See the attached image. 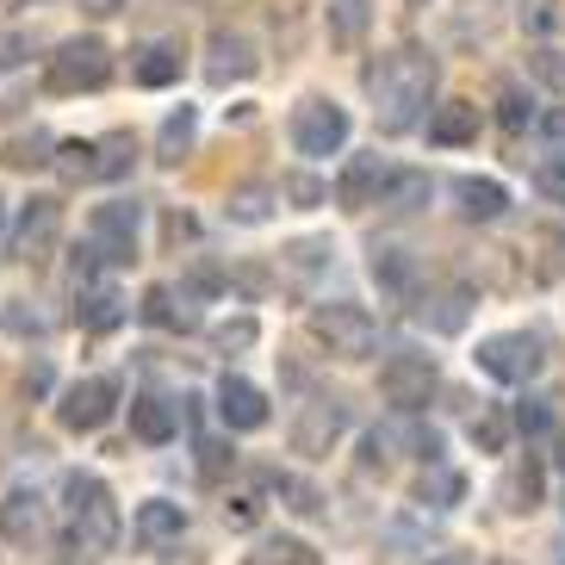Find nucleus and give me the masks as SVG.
Instances as JSON below:
<instances>
[{"label": "nucleus", "instance_id": "1", "mask_svg": "<svg viewBox=\"0 0 565 565\" xmlns=\"http://www.w3.org/2000/svg\"><path fill=\"white\" fill-rule=\"evenodd\" d=\"M435 56L429 51H416V44H398V51H385L366 63V94H373V118H380V131L385 137H404L423 125V113H429L435 100Z\"/></svg>", "mask_w": 565, "mask_h": 565}, {"label": "nucleus", "instance_id": "2", "mask_svg": "<svg viewBox=\"0 0 565 565\" xmlns=\"http://www.w3.org/2000/svg\"><path fill=\"white\" fill-rule=\"evenodd\" d=\"M118 547V503L106 479L63 472V553L68 559H100Z\"/></svg>", "mask_w": 565, "mask_h": 565}, {"label": "nucleus", "instance_id": "3", "mask_svg": "<svg viewBox=\"0 0 565 565\" xmlns=\"http://www.w3.org/2000/svg\"><path fill=\"white\" fill-rule=\"evenodd\" d=\"M113 82V44L106 38H63L44 56V94L75 100V94H100Z\"/></svg>", "mask_w": 565, "mask_h": 565}, {"label": "nucleus", "instance_id": "4", "mask_svg": "<svg viewBox=\"0 0 565 565\" xmlns=\"http://www.w3.org/2000/svg\"><path fill=\"white\" fill-rule=\"evenodd\" d=\"M137 231H143V205L106 200L87 217V249H94V262H100L106 274H113V267H131L137 262Z\"/></svg>", "mask_w": 565, "mask_h": 565}, {"label": "nucleus", "instance_id": "5", "mask_svg": "<svg viewBox=\"0 0 565 565\" xmlns=\"http://www.w3.org/2000/svg\"><path fill=\"white\" fill-rule=\"evenodd\" d=\"M311 335L335 354V361H366L373 342H380V323H373L361 305L330 299V305H311Z\"/></svg>", "mask_w": 565, "mask_h": 565}, {"label": "nucleus", "instance_id": "6", "mask_svg": "<svg viewBox=\"0 0 565 565\" xmlns=\"http://www.w3.org/2000/svg\"><path fill=\"white\" fill-rule=\"evenodd\" d=\"M118 398H125V385H118L113 373H87V380L56 392V423H63L68 435H94V429L113 423Z\"/></svg>", "mask_w": 565, "mask_h": 565}, {"label": "nucleus", "instance_id": "7", "mask_svg": "<svg viewBox=\"0 0 565 565\" xmlns=\"http://www.w3.org/2000/svg\"><path fill=\"white\" fill-rule=\"evenodd\" d=\"M349 106L323 100V94H311V100L292 106V150L311 156V162H323V156H342L349 150Z\"/></svg>", "mask_w": 565, "mask_h": 565}, {"label": "nucleus", "instance_id": "8", "mask_svg": "<svg viewBox=\"0 0 565 565\" xmlns=\"http://www.w3.org/2000/svg\"><path fill=\"white\" fill-rule=\"evenodd\" d=\"M541 366H547V354H541V335L529 330H498L479 342V373H491L498 385H529Z\"/></svg>", "mask_w": 565, "mask_h": 565}, {"label": "nucleus", "instance_id": "9", "mask_svg": "<svg viewBox=\"0 0 565 565\" xmlns=\"http://www.w3.org/2000/svg\"><path fill=\"white\" fill-rule=\"evenodd\" d=\"M435 354H416V349H398V354H385V366H380V392H385V404L398 416H416L423 404H429V392H435Z\"/></svg>", "mask_w": 565, "mask_h": 565}, {"label": "nucleus", "instance_id": "10", "mask_svg": "<svg viewBox=\"0 0 565 565\" xmlns=\"http://www.w3.org/2000/svg\"><path fill=\"white\" fill-rule=\"evenodd\" d=\"M342 429H349V404L311 392V398L292 411V429H286V441H292V454H305V460H323V454L342 441Z\"/></svg>", "mask_w": 565, "mask_h": 565}, {"label": "nucleus", "instance_id": "11", "mask_svg": "<svg viewBox=\"0 0 565 565\" xmlns=\"http://www.w3.org/2000/svg\"><path fill=\"white\" fill-rule=\"evenodd\" d=\"M56 243H63V200L32 193V200L19 205V217H13V255L19 262H32V267H44L56 255Z\"/></svg>", "mask_w": 565, "mask_h": 565}, {"label": "nucleus", "instance_id": "12", "mask_svg": "<svg viewBox=\"0 0 565 565\" xmlns=\"http://www.w3.org/2000/svg\"><path fill=\"white\" fill-rule=\"evenodd\" d=\"M68 292H75V323H82L87 335H106V330H118V323L131 317V299H125V286H118L113 274L75 280Z\"/></svg>", "mask_w": 565, "mask_h": 565}, {"label": "nucleus", "instance_id": "13", "mask_svg": "<svg viewBox=\"0 0 565 565\" xmlns=\"http://www.w3.org/2000/svg\"><path fill=\"white\" fill-rule=\"evenodd\" d=\"M255 68H262V56H255V38H249V32H236V25H217V32L205 38V82H212V87L249 82Z\"/></svg>", "mask_w": 565, "mask_h": 565}, {"label": "nucleus", "instance_id": "14", "mask_svg": "<svg viewBox=\"0 0 565 565\" xmlns=\"http://www.w3.org/2000/svg\"><path fill=\"white\" fill-rule=\"evenodd\" d=\"M267 392L262 385H249V380H236V373H224L217 380V423H224V435H255V429H267Z\"/></svg>", "mask_w": 565, "mask_h": 565}, {"label": "nucleus", "instance_id": "15", "mask_svg": "<svg viewBox=\"0 0 565 565\" xmlns=\"http://www.w3.org/2000/svg\"><path fill=\"white\" fill-rule=\"evenodd\" d=\"M472 286H429V292H416V323L423 330H435V335H460L466 330V317H472Z\"/></svg>", "mask_w": 565, "mask_h": 565}, {"label": "nucleus", "instance_id": "16", "mask_svg": "<svg viewBox=\"0 0 565 565\" xmlns=\"http://www.w3.org/2000/svg\"><path fill=\"white\" fill-rule=\"evenodd\" d=\"M131 435L143 448H168V441L181 435V398H168V392H137L131 398Z\"/></svg>", "mask_w": 565, "mask_h": 565}, {"label": "nucleus", "instance_id": "17", "mask_svg": "<svg viewBox=\"0 0 565 565\" xmlns=\"http://www.w3.org/2000/svg\"><path fill=\"white\" fill-rule=\"evenodd\" d=\"M186 68V44L181 38H150L131 51V82L137 87H174Z\"/></svg>", "mask_w": 565, "mask_h": 565}, {"label": "nucleus", "instance_id": "18", "mask_svg": "<svg viewBox=\"0 0 565 565\" xmlns=\"http://www.w3.org/2000/svg\"><path fill=\"white\" fill-rule=\"evenodd\" d=\"M373 280H380V292H392V299H416L423 292V262H416L404 243H373Z\"/></svg>", "mask_w": 565, "mask_h": 565}, {"label": "nucleus", "instance_id": "19", "mask_svg": "<svg viewBox=\"0 0 565 565\" xmlns=\"http://www.w3.org/2000/svg\"><path fill=\"white\" fill-rule=\"evenodd\" d=\"M44 522H51V515H44V498H38L32 484H13V491L0 498V534H7L13 547H32L38 534H44Z\"/></svg>", "mask_w": 565, "mask_h": 565}, {"label": "nucleus", "instance_id": "20", "mask_svg": "<svg viewBox=\"0 0 565 565\" xmlns=\"http://www.w3.org/2000/svg\"><path fill=\"white\" fill-rule=\"evenodd\" d=\"M479 125H484L479 100H441L429 113V143L435 150H466V143H479Z\"/></svg>", "mask_w": 565, "mask_h": 565}, {"label": "nucleus", "instance_id": "21", "mask_svg": "<svg viewBox=\"0 0 565 565\" xmlns=\"http://www.w3.org/2000/svg\"><path fill=\"white\" fill-rule=\"evenodd\" d=\"M385 174H392V168H385L380 156H349L342 181H335V205H342V212H366V205H380Z\"/></svg>", "mask_w": 565, "mask_h": 565}, {"label": "nucleus", "instance_id": "22", "mask_svg": "<svg viewBox=\"0 0 565 565\" xmlns=\"http://www.w3.org/2000/svg\"><path fill=\"white\" fill-rule=\"evenodd\" d=\"M131 534H137V547H174V541L186 534V503H168V498L137 503Z\"/></svg>", "mask_w": 565, "mask_h": 565}, {"label": "nucleus", "instance_id": "23", "mask_svg": "<svg viewBox=\"0 0 565 565\" xmlns=\"http://www.w3.org/2000/svg\"><path fill=\"white\" fill-rule=\"evenodd\" d=\"M454 200H460V217H472V224H498V217L510 212L503 181H479V174H460V181H454Z\"/></svg>", "mask_w": 565, "mask_h": 565}, {"label": "nucleus", "instance_id": "24", "mask_svg": "<svg viewBox=\"0 0 565 565\" xmlns=\"http://www.w3.org/2000/svg\"><path fill=\"white\" fill-rule=\"evenodd\" d=\"M193 137H200V106H174L156 131V162L162 168H181L193 156Z\"/></svg>", "mask_w": 565, "mask_h": 565}, {"label": "nucleus", "instance_id": "25", "mask_svg": "<svg viewBox=\"0 0 565 565\" xmlns=\"http://www.w3.org/2000/svg\"><path fill=\"white\" fill-rule=\"evenodd\" d=\"M137 317L156 323V330H200V311H193L174 286H150V292L137 299Z\"/></svg>", "mask_w": 565, "mask_h": 565}, {"label": "nucleus", "instance_id": "26", "mask_svg": "<svg viewBox=\"0 0 565 565\" xmlns=\"http://www.w3.org/2000/svg\"><path fill=\"white\" fill-rule=\"evenodd\" d=\"M429 193H435V181L423 174V168H392L385 186H380V205H385V212H398V217H411V212L429 205Z\"/></svg>", "mask_w": 565, "mask_h": 565}, {"label": "nucleus", "instance_id": "27", "mask_svg": "<svg viewBox=\"0 0 565 565\" xmlns=\"http://www.w3.org/2000/svg\"><path fill=\"white\" fill-rule=\"evenodd\" d=\"M274 205H280V193H274L267 181H243V186H231V193H224V217H231V224H243V231L267 224V217H274Z\"/></svg>", "mask_w": 565, "mask_h": 565}, {"label": "nucleus", "instance_id": "28", "mask_svg": "<svg viewBox=\"0 0 565 565\" xmlns=\"http://www.w3.org/2000/svg\"><path fill=\"white\" fill-rule=\"evenodd\" d=\"M51 156H56V137L51 131H19V137H7L0 143V162L13 168V174H32V168H51Z\"/></svg>", "mask_w": 565, "mask_h": 565}, {"label": "nucleus", "instance_id": "29", "mask_svg": "<svg viewBox=\"0 0 565 565\" xmlns=\"http://www.w3.org/2000/svg\"><path fill=\"white\" fill-rule=\"evenodd\" d=\"M131 168H137V137L131 131L94 137V181H125Z\"/></svg>", "mask_w": 565, "mask_h": 565}, {"label": "nucleus", "instance_id": "30", "mask_svg": "<svg viewBox=\"0 0 565 565\" xmlns=\"http://www.w3.org/2000/svg\"><path fill=\"white\" fill-rule=\"evenodd\" d=\"M466 498V479L460 472H454V466H423V472H416V503H429V510H454V503Z\"/></svg>", "mask_w": 565, "mask_h": 565}, {"label": "nucleus", "instance_id": "31", "mask_svg": "<svg viewBox=\"0 0 565 565\" xmlns=\"http://www.w3.org/2000/svg\"><path fill=\"white\" fill-rule=\"evenodd\" d=\"M541 491H547V472H541V460H522L510 472V479H503V510H515V515H529V510H541Z\"/></svg>", "mask_w": 565, "mask_h": 565}, {"label": "nucleus", "instance_id": "32", "mask_svg": "<svg viewBox=\"0 0 565 565\" xmlns=\"http://www.w3.org/2000/svg\"><path fill=\"white\" fill-rule=\"evenodd\" d=\"M0 330L19 335V342H44L56 323H51V311H38L32 299H7V305H0Z\"/></svg>", "mask_w": 565, "mask_h": 565}, {"label": "nucleus", "instance_id": "33", "mask_svg": "<svg viewBox=\"0 0 565 565\" xmlns=\"http://www.w3.org/2000/svg\"><path fill=\"white\" fill-rule=\"evenodd\" d=\"M330 243H323V236H305V243H286L280 249V274L286 280H311V274H323V267H330Z\"/></svg>", "mask_w": 565, "mask_h": 565}, {"label": "nucleus", "instance_id": "34", "mask_svg": "<svg viewBox=\"0 0 565 565\" xmlns=\"http://www.w3.org/2000/svg\"><path fill=\"white\" fill-rule=\"evenodd\" d=\"M51 168L63 174L68 186H87L94 181V137H63L56 156H51Z\"/></svg>", "mask_w": 565, "mask_h": 565}, {"label": "nucleus", "instance_id": "35", "mask_svg": "<svg viewBox=\"0 0 565 565\" xmlns=\"http://www.w3.org/2000/svg\"><path fill=\"white\" fill-rule=\"evenodd\" d=\"M193 466H200V479H224V472H231L236 466V448H231V435H193Z\"/></svg>", "mask_w": 565, "mask_h": 565}, {"label": "nucleus", "instance_id": "36", "mask_svg": "<svg viewBox=\"0 0 565 565\" xmlns=\"http://www.w3.org/2000/svg\"><path fill=\"white\" fill-rule=\"evenodd\" d=\"M534 118H541V106H534V94H529V87H503V94H498V125H503V131H515V137H522V131H534Z\"/></svg>", "mask_w": 565, "mask_h": 565}, {"label": "nucleus", "instance_id": "37", "mask_svg": "<svg viewBox=\"0 0 565 565\" xmlns=\"http://www.w3.org/2000/svg\"><path fill=\"white\" fill-rule=\"evenodd\" d=\"M466 435H472V448L479 454H503L510 448V416H503L498 404H484V411L466 423Z\"/></svg>", "mask_w": 565, "mask_h": 565}, {"label": "nucleus", "instance_id": "38", "mask_svg": "<svg viewBox=\"0 0 565 565\" xmlns=\"http://www.w3.org/2000/svg\"><path fill=\"white\" fill-rule=\"evenodd\" d=\"M243 565H317V553L305 547V541H292V534H267Z\"/></svg>", "mask_w": 565, "mask_h": 565}, {"label": "nucleus", "instance_id": "39", "mask_svg": "<svg viewBox=\"0 0 565 565\" xmlns=\"http://www.w3.org/2000/svg\"><path fill=\"white\" fill-rule=\"evenodd\" d=\"M255 317H224V323H217L212 330V349L217 354H243V349H255Z\"/></svg>", "mask_w": 565, "mask_h": 565}, {"label": "nucleus", "instance_id": "40", "mask_svg": "<svg viewBox=\"0 0 565 565\" xmlns=\"http://www.w3.org/2000/svg\"><path fill=\"white\" fill-rule=\"evenodd\" d=\"M274 193H280V200H292L299 212H317V205L330 200V186L317 181V174H286V181L274 186Z\"/></svg>", "mask_w": 565, "mask_h": 565}, {"label": "nucleus", "instance_id": "41", "mask_svg": "<svg viewBox=\"0 0 565 565\" xmlns=\"http://www.w3.org/2000/svg\"><path fill=\"white\" fill-rule=\"evenodd\" d=\"M366 32V7L361 0H330V38L335 44H354Z\"/></svg>", "mask_w": 565, "mask_h": 565}, {"label": "nucleus", "instance_id": "42", "mask_svg": "<svg viewBox=\"0 0 565 565\" xmlns=\"http://www.w3.org/2000/svg\"><path fill=\"white\" fill-rule=\"evenodd\" d=\"M534 193H547V200H565V143L553 156L534 162Z\"/></svg>", "mask_w": 565, "mask_h": 565}, {"label": "nucleus", "instance_id": "43", "mask_svg": "<svg viewBox=\"0 0 565 565\" xmlns=\"http://www.w3.org/2000/svg\"><path fill=\"white\" fill-rule=\"evenodd\" d=\"M510 429H522V435H547V429H553V411H547L541 398H522V404L510 411Z\"/></svg>", "mask_w": 565, "mask_h": 565}, {"label": "nucleus", "instance_id": "44", "mask_svg": "<svg viewBox=\"0 0 565 565\" xmlns=\"http://www.w3.org/2000/svg\"><path fill=\"white\" fill-rule=\"evenodd\" d=\"M32 56V32H19V25H0V75L7 68H19Z\"/></svg>", "mask_w": 565, "mask_h": 565}, {"label": "nucleus", "instance_id": "45", "mask_svg": "<svg viewBox=\"0 0 565 565\" xmlns=\"http://www.w3.org/2000/svg\"><path fill=\"white\" fill-rule=\"evenodd\" d=\"M224 522H231V529H255V522H262V498H249V491H236V498L224 503Z\"/></svg>", "mask_w": 565, "mask_h": 565}, {"label": "nucleus", "instance_id": "46", "mask_svg": "<svg viewBox=\"0 0 565 565\" xmlns=\"http://www.w3.org/2000/svg\"><path fill=\"white\" fill-rule=\"evenodd\" d=\"M19 385H25V398H44V392H51V361H32Z\"/></svg>", "mask_w": 565, "mask_h": 565}, {"label": "nucleus", "instance_id": "47", "mask_svg": "<svg viewBox=\"0 0 565 565\" xmlns=\"http://www.w3.org/2000/svg\"><path fill=\"white\" fill-rule=\"evenodd\" d=\"M522 25H534V32H553V25H559V13H553V0H529V13H522Z\"/></svg>", "mask_w": 565, "mask_h": 565}, {"label": "nucleus", "instance_id": "48", "mask_svg": "<svg viewBox=\"0 0 565 565\" xmlns=\"http://www.w3.org/2000/svg\"><path fill=\"white\" fill-rule=\"evenodd\" d=\"M534 75H541V82H553V87H565V63H559V51H541V56H534Z\"/></svg>", "mask_w": 565, "mask_h": 565}, {"label": "nucleus", "instance_id": "49", "mask_svg": "<svg viewBox=\"0 0 565 565\" xmlns=\"http://www.w3.org/2000/svg\"><path fill=\"white\" fill-rule=\"evenodd\" d=\"M87 19H113V13H125V0H75Z\"/></svg>", "mask_w": 565, "mask_h": 565}, {"label": "nucleus", "instance_id": "50", "mask_svg": "<svg viewBox=\"0 0 565 565\" xmlns=\"http://www.w3.org/2000/svg\"><path fill=\"white\" fill-rule=\"evenodd\" d=\"M429 565H472V559H466V553H435Z\"/></svg>", "mask_w": 565, "mask_h": 565}, {"label": "nucleus", "instance_id": "51", "mask_svg": "<svg viewBox=\"0 0 565 565\" xmlns=\"http://www.w3.org/2000/svg\"><path fill=\"white\" fill-rule=\"evenodd\" d=\"M25 7H44V0H7V13H25Z\"/></svg>", "mask_w": 565, "mask_h": 565}, {"label": "nucleus", "instance_id": "52", "mask_svg": "<svg viewBox=\"0 0 565 565\" xmlns=\"http://www.w3.org/2000/svg\"><path fill=\"white\" fill-rule=\"evenodd\" d=\"M0 231H7V200H0Z\"/></svg>", "mask_w": 565, "mask_h": 565}, {"label": "nucleus", "instance_id": "53", "mask_svg": "<svg viewBox=\"0 0 565 565\" xmlns=\"http://www.w3.org/2000/svg\"><path fill=\"white\" fill-rule=\"evenodd\" d=\"M559 466H565V435H559Z\"/></svg>", "mask_w": 565, "mask_h": 565}, {"label": "nucleus", "instance_id": "54", "mask_svg": "<svg viewBox=\"0 0 565 565\" xmlns=\"http://www.w3.org/2000/svg\"><path fill=\"white\" fill-rule=\"evenodd\" d=\"M491 565H522V559H491Z\"/></svg>", "mask_w": 565, "mask_h": 565}, {"label": "nucleus", "instance_id": "55", "mask_svg": "<svg viewBox=\"0 0 565 565\" xmlns=\"http://www.w3.org/2000/svg\"><path fill=\"white\" fill-rule=\"evenodd\" d=\"M553 553H559V565H565V541H559V547H553Z\"/></svg>", "mask_w": 565, "mask_h": 565}]
</instances>
